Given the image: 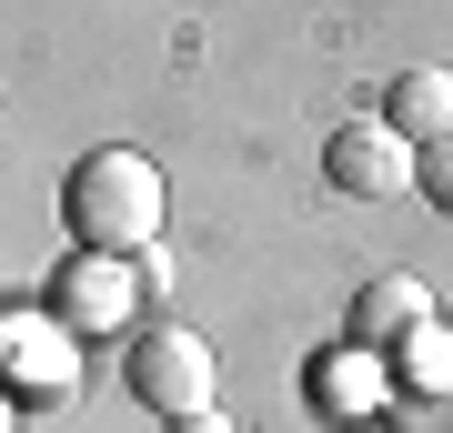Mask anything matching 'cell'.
Instances as JSON below:
<instances>
[{"label": "cell", "instance_id": "11", "mask_svg": "<svg viewBox=\"0 0 453 433\" xmlns=\"http://www.w3.org/2000/svg\"><path fill=\"white\" fill-rule=\"evenodd\" d=\"M423 202L453 222V142H434V151H423Z\"/></svg>", "mask_w": 453, "mask_h": 433}, {"label": "cell", "instance_id": "9", "mask_svg": "<svg viewBox=\"0 0 453 433\" xmlns=\"http://www.w3.org/2000/svg\"><path fill=\"white\" fill-rule=\"evenodd\" d=\"M312 403H323V414H363V403H372V353H363V343L312 373Z\"/></svg>", "mask_w": 453, "mask_h": 433}, {"label": "cell", "instance_id": "4", "mask_svg": "<svg viewBox=\"0 0 453 433\" xmlns=\"http://www.w3.org/2000/svg\"><path fill=\"white\" fill-rule=\"evenodd\" d=\"M71 322L61 313H11L0 322V353H11V403H61L81 383V353H71Z\"/></svg>", "mask_w": 453, "mask_h": 433}, {"label": "cell", "instance_id": "10", "mask_svg": "<svg viewBox=\"0 0 453 433\" xmlns=\"http://www.w3.org/2000/svg\"><path fill=\"white\" fill-rule=\"evenodd\" d=\"M393 433H453V393H403L393 403Z\"/></svg>", "mask_w": 453, "mask_h": 433}, {"label": "cell", "instance_id": "8", "mask_svg": "<svg viewBox=\"0 0 453 433\" xmlns=\"http://www.w3.org/2000/svg\"><path fill=\"white\" fill-rule=\"evenodd\" d=\"M393 373L403 393H453V322H423L413 343H393Z\"/></svg>", "mask_w": 453, "mask_h": 433}, {"label": "cell", "instance_id": "2", "mask_svg": "<svg viewBox=\"0 0 453 433\" xmlns=\"http://www.w3.org/2000/svg\"><path fill=\"white\" fill-rule=\"evenodd\" d=\"M131 393L151 403L162 423H181V414H211V383H222V363H211V343L202 333H181V322H151L142 343H131Z\"/></svg>", "mask_w": 453, "mask_h": 433}, {"label": "cell", "instance_id": "5", "mask_svg": "<svg viewBox=\"0 0 453 433\" xmlns=\"http://www.w3.org/2000/svg\"><path fill=\"white\" fill-rule=\"evenodd\" d=\"M131 303H142V262H111V252L61 262V322L71 333H111V322H131Z\"/></svg>", "mask_w": 453, "mask_h": 433}, {"label": "cell", "instance_id": "1", "mask_svg": "<svg viewBox=\"0 0 453 433\" xmlns=\"http://www.w3.org/2000/svg\"><path fill=\"white\" fill-rule=\"evenodd\" d=\"M71 232H81V252H111V262H142L151 242H162V172H151V151H91L71 161Z\"/></svg>", "mask_w": 453, "mask_h": 433}, {"label": "cell", "instance_id": "3", "mask_svg": "<svg viewBox=\"0 0 453 433\" xmlns=\"http://www.w3.org/2000/svg\"><path fill=\"white\" fill-rule=\"evenodd\" d=\"M323 172H333V192H353V202L423 192V151H413L393 121H342L333 142H323Z\"/></svg>", "mask_w": 453, "mask_h": 433}, {"label": "cell", "instance_id": "12", "mask_svg": "<svg viewBox=\"0 0 453 433\" xmlns=\"http://www.w3.org/2000/svg\"><path fill=\"white\" fill-rule=\"evenodd\" d=\"M162 433H232L222 414H181V423H162Z\"/></svg>", "mask_w": 453, "mask_h": 433}, {"label": "cell", "instance_id": "6", "mask_svg": "<svg viewBox=\"0 0 453 433\" xmlns=\"http://www.w3.org/2000/svg\"><path fill=\"white\" fill-rule=\"evenodd\" d=\"M423 322H434V303H423L413 273H383V282L353 292V343H363V353H393V343H413Z\"/></svg>", "mask_w": 453, "mask_h": 433}, {"label": "cell", "instance_id": "7", "mask_svg": "<svg viewBox=\"0 0 453 433\" xmlns=\"http://www.w3.org/2000/svg\"><path fill=\"white\" fill-rule=\"evenodd\" d=\"M383 121L403 131V142H453V71H393V91H383Z\"/></svg>", "mask_w": 453, "mask_h": 433}]
</instances>
